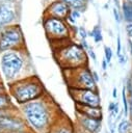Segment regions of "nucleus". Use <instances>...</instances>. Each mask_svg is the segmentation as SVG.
I'll return each instance as SVG.
<instances>
[{"label": "nucleus", "instance_id": "4be33fe9", "mask_svg": "<svg viewBox=\"0 0 132 133\" xmlns=\"http://www.w3.org/2000/svg\"><path fill=\"white\" fill-rule=\"evenodd\" d=\"M77 34L80 36L81 39L87 38V36H88V32L86 31V29H85L83 26H79V27L77 28Z\"/></svg>", "mask_w": 132, "mask_h": 133}, {"label": "nucleus", "instance_id": "2eb2a0df", "mask_svg": "<svg viewBox=\"0 0 132 133\" xmlns=\"http://www.w3.org/2000/svg\"><path fill=\"white\" fill-rule=\"evenodd\" d=\"M121 12H122V18L123 20L127 22H132V3L124 0L121 3Z\"/></svg>", "mask_w": 132, "mask_h": 133}, {"label": "nucleus", "instance_id": "9d476101", "mask_svg": "<svg viewBox=\"0 0 132 133\" xmlns=\"http://www.w3.org/2000/svg\"><path fill=\"white\" fill-rule=\"evenodd\" d=\"M18 17V4L0 3V28L16 24Z\"/></svg>", "mask_w": 132, "mask_h": 133}, {"label": "nucleus", "instance_id": "bb28decb", "mask_svg": "<svg viewBox=\"0 0 132 133\" xmlns=\"http://www.w3.org/2000/svg\"><path fill=\"white\" fill-rule=\"evenodd\" d=\"M116 54L117 56L122 54V43H121V36L117 35V38H116Z\"/></svg>", "mask_w": 132, "mask_h": 133}, {"label": "nucleus", "instance_id": "7ed1b4c3", "mask_svg": "<svg viewBox=\"0 0 132 133\" xmlns=\"http://www.w3.org/2000/svg\"><path fill=\"white\" fill-rule=\"evenodd\" d=\"M0 66L8 83L33 74V64L26 49L2 52Z\"/></svg>", "mask_w": 132, "mask_h": 133}, {"label": "nucleus", "instance_id": "a211bd4d", "mask_svg": "<svg viewBox=\"0 0 132 133\" xmlns=\"http://www.w3.org/2000/svg\"><path fill=\"white\" fill-rule=\"evenodd\" d=\"M88 36H91L94 38L95 43H101L103 41V35H102V29L100 25H95L91 31L88 32Z\"/></svg>", "mask_w": 132, "mask_h": 133}, {"label": "nucleus", "instance_id": "aec40b11", "mask_svg": "<svg viewBox=\"0 0 132 133\" xmlns=\"http://www.w3.org/2000/svg\"><path fill=\"white\" fill-rule=\"evenodd\" d=\"M122 97H123V105H124V114L126 117H128V115H129V101L127 99V90H126L125 85L123 86Z\"/></svg>", "mask_w": 132, "mask_h": 133}, {"label": "nucleus", "instance_id": "473e14b6", "mask_svg": "<svg viewBox=\"0 0 132 133\" xmlns=\"http://www.w3.org/2000/svg\"><path fill=\"white\" fill-rule=\"evenodd\" d=\"M107 68H108V62H107L106 59L104 58V59L102 60V69H103V71H105Z\"/></svg>", "mask_w": 132, "mask_h": 133}, {"label": "nucleus", "instance_id": "72a5a7b5", "mask_svg": "<svg viewBox=\"0 0 132 133\" xmlns=\"http://www.w3.org/2000/svg\"><path fill=\"white\" fill-rule=\"evenodd\" d=\"M93 78H94V80L98 83L99 82V75H98V73L96 72V71H93Z\"/></svg>", "mask_w": 132, "mask_h": 133}, {"label": "nucleus", "instance_id": "2f4dec72", "mask_svg": "<svg viewBox=\"0 0 132 133\" xmlns=\"http://www.w3.org/2000/svg\"><path fill=\"white\" fill-rule=\"evenodd\" d=\"M115 102H110L109 103V105H108V111L109 112H112V110L114 109V106H115Z\"/></svg>", "mask_w": 132, "mask_h": 133}, {"label": "nucleus", "instance_id": "b1692460", "mask_svg": "<svg viewBox=\"0 0 132 133\" xmlns=\"http://www.w3.org/2000/svg\"><path fill=\"white\" fill-rule=\"evenodd\" d=\"M125 29H126V32H127L128 37L132 41V22H127L126 23V26H125Z\"/></svg>", "mask_w": 132, "mask_h": 133}, {"label": "nucleus", "instance_id": "1a4fd4ad", "mask_svg": "<svg viewBox=\"0 0 132 133\" xmlns=\"http://www.w3.org/2000/svg\"><path fill=\"white\" fill-rule=\"evenodd\" d=\"M14 132H31V129L21 116L17 114H8L0 116V133H14Z\"/></svg>", "mask_w": 132, "mask_h": 133}, {"label": "nucleus", "instance_id": "f257e3e1", "mask_svg": "<svg viewBox=\"0 0 132 133\" xmlns=\"http://www.w3.org/2000/svg\"><path fill=\"white\" fill-rule=\"evenodd\" d=\"M25 122L33 133H48L62 110L49 92L31 102L20 105Z\"/></svg>", "mask_w": 132, "mask_h": 133}, {"label": "nucleus", "instance_id": "dca6fc26", "mask_svg": "<svg viewBox=\"0 0 132 133\" xmlns=\"http://www.w3.org/2000/svg\"><path fill=\"white\" fill-rule=\"evenodd\" d=\"M63 1L71 7V9H77L80 10L81 12L85 11L89 2V0H63Z\"/></svg>", "mask_w": 132, "mask_h": 133}, {"label": "nucleus", "instance_id": "6ab92c4d", "mask_svg": "<svg viewBox=\"0 0 132 133\" xmlns=\"http://www.w3.org/2000/svg\"><path fill=\"white\" fill-rule=\"evenodd\" d=\"M130 122L127 118H123L118 124H117V128L116 131L117 133H129L130 131Z\"/></svg>", "mask_w": 132, "mask_h": 133}, {"label": "nucleus", "instance_id": "ea45409f", "mask_svg": "<svg viewBox=\"0 0 132 133\" xmlns=\"http://www.w3.org/2000/svg\"><path fill=\"white\" fill-rule=\"evenodd\" d=\"M129 113L132 115V102H129Z\"/></svg>", "mask_w": 132, "mask_h": 133}, {"label": "nucleus", "instance_id": "c85d7f7f", "mask_svg": "<svg viewBox=\"0 0 132 133\" xmlns=\"http://www.w3.org/2000/svg\"><path fill=\"white\" fill-rule=\"evenodd\" d=\"M21 2V0H0V3H11V4H18Z\"/></svg>", "mask_w": 132, "mask_h": 133}, {"label": "nucleus", "instance_id": "f3484780", "mask_svg": "<svg viewBox=\"0 0 132 133\" xmlns=\"http://www.w3.org/2000/svg\"><path fill=\"white\" fill-rule=\"evenodd\" d=\"M0 109H15V106L6 92L0 94Z\"/></svg>", "mask_w": 132, "mask_h": 133}, {"label": "nucleus", "instance_id": "37998d69", "mask_svg": "<svg viewBox=\"0 0 132 133\" xmlns=\"http://www.w3.org/2000/svg\"><path fill=\"white\" fill-rule=\"evenodd\" d=\"M127 1H129V2H131V3H132V0H127Z\"/></svg>", "mask_w": 132, "mask_h": 133}, {"label": "nucleus", "instance_id": "c9c22d12", "mask_svg": "<svg viewBox=\"0 0 132 133\" xmlns=\"http://www.w3.org/2000/svg\"><path fill=\"white\" fill-rule=\"evenodd\" d=\"M113 2H114L115 7L118 8V9H121V3H120V0H113Z\"/></svg>", "mask_w": 132, "mask_h": 133}, {"label": "nucleus", "instance_id": "4468645a", "mask_svg": "<svg viewBox=\"0 0 132 133\" xmlns=\"http://www.w3.org/2000/svg\"><path fill=\"white\" fill-rule=\"evenodd\" d=\"M75 112L93 117V118H98L102 119L103 118V112H102V107H95V106H87V105H81V104H75Z\"/></svg>", "mask_w": 132, "mask_h": 133}, {"label": "nucleus", "instance_id": "4c0bfd02", "mask_svg": "<svg viewBox=\"0 0 132 133\" xmlns=\"http://www.w3.org/2000/svg\"><path fill=\"white\" fill-rule=\"evenodd\" d=\"M117 91H116V87H113V90H112V97L115 99L116 97H117V94H116Z\"/></svg>", "mask_w": 132, "mask_h": 133}, {"label": "nucleus", "instance_id": "7c9ffc66", "mask_svg": "<svg viewBox=\"0 0 132 133\" xmlns=\"http://www.w3.org/2000/svg\"><path fill=\"white\" fill-rule=\"evenodd\" d=\"M109 133H117L116 129L114 128V125L111 122H109Z\"/></svg>", "mask_w": 132, "mask_h": 133}, {"label": "nucleus", "instance_id": "a878e982", "mask_svg": "<svg viewBox=\"0 0 132 133\" xmlns=\"http://www.w3.org/2000/svg\"><path fill=\"white\" fill-rule=\"evenodd\" d=\"M81 11L80 10H77V9H71V11H70V16H72L75 20H77V19H79L80 17H81Z\"/></svg>", "mask_w": 132, "mask_h": 133}, {"label": "nucleus", "instance_id": "e433bc0d", "mask_svg": "<svg viewBox=\"0 0 132 133\" xmlns=\"http://www.w3.org/2000/svg\"><path fill=\"white\" fill-rule=\"evenodd\" d=\"M3 92H6V88L3 86L2 83H0V94H3Z\"/></svg>", "mask_w": 132, "mask_h": 133}, {"label": "nucleus", "instance_id": "f704fd0d", "mask_svg": "<svg viewBox=\"0 0 132 133\" xmlns=\"http://www.w3.org/2000/svg\"><path fill=\"white\" fill-rule=\"evenodd\" d=\"M76 125V124H75ZM76 133H88V132H86V131H84L83 129H81V128H79L78 126H76Z\"/></svg>", "mask_w": 132, "mask_h": 133}, {"label": "nucleus", "instance_id": "423d86ee", "mask_svg": "<svg viewBox=\"0 0 132 133\" xmlns=\"http://www.w3.org/2000/svg\"><path fill=\"white\" fill-rule=\"evenodd\" d=\"M61 73L68 88L99 89L98 83L93 78V71L89 69V65L61 70Z\"/></svg>", "mask_w": 132, "mask_h": 133}, {"label": "nucleus", "instance_id": "9b49d317", "mask_svg": "<svg viewBox=\"0 0 132 133\" xmlns=\"http://www.w3.org/2000/svg\"><path fill=\"white\" fill-rule=\"evenodd\" d=\"M70 11L71 7L63 0H52L51 2L47 3L43 16H52L65 20Z\"/></svg>", "mask_w": 132, "mask_h": 133}, {"label": "nucleus", "instance_id": "393cba45", "mask_svg": "<svg viewBox=\"0 0 132 133\" xmlns=\"http://www.w3.org/2000/svg\"><path fill=\"white\" fill-rule=\"evenodd\" d=\"M86 52H87V55H88V57L96 63L97 62V56H96V53H95V51L93 50V48L91 47H89L87 50H86Z\"/></svg>", "mask_w": 132, "mask_h": 133}, {"label": "nucleus", "instance_id": "ddd939ff", "mask_svg": "<svg viewBox=\"0 0 132 133\" xmlns=\"http://www.w3.org/2000/svg\"><path fill=\"white\" fill-rule=\"evenodd\" d=\"M75 114H76V121H75L76 126H78L79 128L83 129L88 133H100L102 129V119L88 117L79 114L77 112H75Z\"/></svg>", "mask_w": 132, "mask_h": 133}, {"label": "nucleus", "instance_id": "a19ab883", "mask_svg": "<svg viewBox=\"0 0 132 133\" xmlns=\"http://www.w3.org/2000/svg\"><path fill=\"white\" fill-rule=\"evenodd\" d=\"M128 95H129V99H130V102H132V90L131 91H129V92H127Z\"/></svg>", "mask_w": 132, "mask_h": 133}, {"label": "nucleus", "instance_id": "39448f33", "mask_svg": "<svg viewBox=\"0 0 132 133\" xmlns=\"http://www.w3.org/2000/svg\"><path fill=\"white\" fill-rule=\"evenodd\" d=\"M42 25L45 31V34L50 43L74 38L75 33H77L76 26L70 25L67 20L52 17V16H43Z\"/></svg>", "mask_w": 132, "mask_h": 133}, {"label": "nucleus", "instance_id": "412c9836", "mask_svg": "<svg viewBox=\"0 0 132 133\" xmlns=\"http://www.w3.org/2000/svg\"><path fill=\"white\" fill-rule=\"evenodd\" d=\"M112 55H113V53H112L111 48L108 47V46H104V58L106 59V61L108 62V64L111 62Z\"/></svg>", "mask_w": 132, "mask_h": 133}, {"label": "nucleus", "instance_id": "5701e85b", "mask_svg": "<svg viewBox=\"0 0 132 133\" xmlns=\"http://www.w3.org/2000/svg\"><path fill=\"white\" fill-rule=\"evenodd\" d=\"M112 12H113V17H114V20H115V22L116 23H121V21H122V16H121V9H118V8H116L115 6L112 8Z\"/></svg>", "mask_w": 132, "mask_h": 133}, {"label": "nucleus", "instance_id": "a18cd8bd", "mask_svg": "<svg viewBox=\"0 0 132 133\" xmlns=\"http://www.w3.org/2000/svg\"><path fill=\"white\" fill-rule=\"evenodd\" d=\"M0 83H1V79H0Z\"/></svg>", "mask_w": 132, "mask_h": 133}, {"label": "nucleus", "instance_id": "f03ea898", "mask_svg": "<svg viewBox=\"0 0 132 133\" xmlns=\"http://www.w3.org/2000/svg\"><path fill=\"white\" fill-rule=\"evenodd\" d=\"M53 57L61 70L75 69L89 65V58L86 50L74 38H68L50 43Z\"/></svg>", "mask_w": 132, "mask_h": 133}, {"label": "nucleus", "instance_id": "c756f323", "mask_svg": "<svg viewBox=\"0 0 132 133\" xmlns=\"http://www.w3.org/2000/svg\"><path fill=\"white\" fill-rule=\"evenodd\" d=\"M80 44H81V46L85 49V50H87L88 48H89V45H88V43H87V41H86V38H84V39H81V42H80Z\"/></svg>", "mask_w": 132, "mask_h": 133}, {"label": "nucleus", "instance_id": "20e7f679", "mask_svg": "<svg viewBox=\"0 0 132 133\" xmlns=\"http://www.w3.org/2000/svg\"><path fill=\"white\" fill-rule=\"evenodd\" d=\"M8 91L17 104L23 105L41 98L47 92V89L39 77L32 74L8 83Z\"/></svg>", "mask_w": 132, "mask_h": 133}, {"label": "nucleus", "instance_id": "0eeeda50", "mask_svg": "<svg viewBox=\"0 0 132 133\" xmlns=\"http://www.w3.org/2000/svg\"><path fill=\"white\" fill-rule=\"evenodd\" d=\"M21 49H26L25 37L21 26L16 23L0 28V53Z\"/></svg>", "mask_w": 132, "mask_h": 133}, {"label": "nucleus", "instance_id": "c03bdc74", "mask_svg": "<svg viewBox=\"0 0 132 133\" xmlns=\"http://www.w3.org/2000/svg\"><path fill=\"white\" fill-rule=\"evenodd\" d=\"M129 133H132V131H129Z\"/></svg>", "mask_w": 132, "mask_h": 133}, {"label": "nucleus", "instance_id": "f8f14e48", "mask_svg": "<svg viewBox=\"0 0 132 133\" xmlns=\"http://www.w3.org/2000/svg\"><path fill=\"white\" fill-rule=\"evenodd\" d=\"M48 133H76V125L62 111L53 123Z\"/></svg>", "mask_w": 132, "mask_h": 133}, {"label": "nucleus", "instance_id": "58836bf2", "mask_svg": "<svg viewBox=\"0 0 132 133\" xmlns=\"http://www.w3.org/2000/svg\"><path fill=\"white\" fill-rule=\"evenodd\" d=\"M128 43H129V49H130V54H131V56H132V41H131V39L129 38Z\"/></svg>", "mask_w": 132, "mask_h": 133}, {"label": "nucleus", "instance_id": "cd10ccee", "mask_svg": "<svg viewBox=\"0 0 132 133\" xmlns=\"http://www.w3.org/2000/svg\"><path fill=\"white\" fill-rule=\"evenodd\" d=\"M117 58H118L117 61H118V63H121V64H125V63L127 62V57H126L125 54H121V55H118Z\"/></svg>", "mask_w": 132, "mask_h": 133}, {"label": "nucleus", "instance_id": "6e6552de", "mask_svg": "<svg viewBox=\"0 0 132 133\" xmlns=\"http://www.w3.org/2000/svg\"><path fill=\"white\" fill-rule=\"evenodd\" d=\"M69 96L72 98L75 104L87 105V106H101V97L99 89L91 88H68Z\"/></svg>", "mask_w": 132, "mask_h": 133}, {"label": "nucleus", "instance_id": "79ce46f5", "mask_svg": "<svg viewBox=\"0 0 132 133\" xmlns=\"http://www.w3.org/2000/svg\"><path fill=\"white\" fill-rule=\"evenodd\" d=\"M14 133H31V132H14Z\"/></svg>", "mask_w": 132, "mask_h": 133}]
</instances>
